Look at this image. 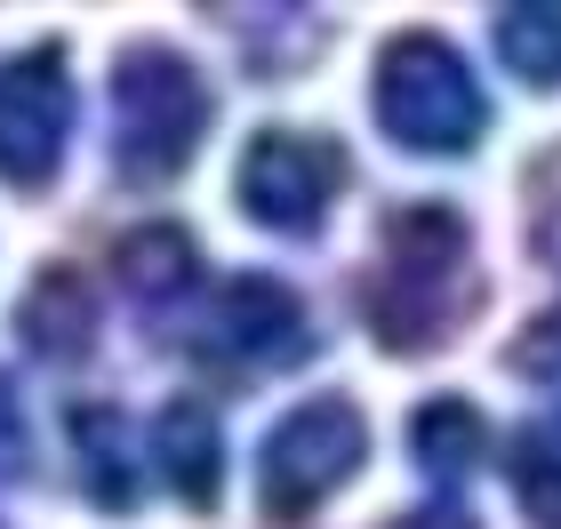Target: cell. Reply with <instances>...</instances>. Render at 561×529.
<instances>
[{
	"label": "cell",
	"instance_id": "9c48e42d",
	"mask_svg": "<svg viewBox=\"0 0 561 529\" xmlns=\"http://www.w3.org/2000/svg\"><path fill=\"white\" fill-rule=\"evenodd\" d=\"M72 441H81V473L96 490V506H137V465H129V425L121 410H72Z\"/></svg>",
	"mask_w": 561,
	"mask_h": 529
},
{
	"label": "cell",
	"instance_id": "30bf717a",
	"mask_svg": "<svg viewBox=\"0 0 561 529\" xmlns=\"http://www.w3.org/2000/svg\"><path fill=\"white\" fill-rule=\"evenodd\" d=\"M497 57L538 89H561V0H529V9L497 16Z\"/></svg>",
	"mask_w": 561,
	"mask_h": 529
},
{
	"label": "cell",
	"instance_id": "52a82bcc",
	"mask_svg": "<svg viewBox=\"0 0 561 529\" xmlns=\"http://www.w3.org/2000/svg\"><path fill=\"white\" fill-rule=\"evenodd\" d=\"M305 345H313L305 306L280 281H265V273L225 281L193 321V353L201 361H225V369H289Z\"/></svg>",
	"mask_w": 561,
	"mask_h": 529
},
{
	"label": "cell",
	"instance_id": "9a60e30c",
	"mask_svg": "<svg viewBox=\"0 0 561 529\" xmlns=\"http://www.w3.org/2000/svg\"><path fill=\"white\" fill-rule=\"evenodd\" d=\"M514 369H529V377H546V386H561V313H546L538 330L514 345Z\"/></svg>",
	"mask_w": 561,
	"mask_h": 529
},
{
	"label": "cell",
	"instance_id": "8fae6325",
	"mask_svg": "<svg viewBox=\"0 0 561 529\" xmlns=\"http://www.w3.org/2000/svg\"><path fill=\"white\" fill-rule=\"evenodd\" d=\"M505 473H514L522 514L538 529H561V425H529V434H514Z\"/></svg>",
	"mask_w": 561,
	"mask_h": 529
},
{
	"label": "cell",
	"instance_id": "e0dca14e",
	"mask_svg": "<svg viewBox=\"0 0 561 529\" xmlns=\"http://www.w3.org/2000/svg\"><path fill=\"white\" fill-rule=\"evenodd\" d=\"M401 529H481L473 514H457V506H425V514H410Z\"/></svg>",
	"mask_w": 561,
	"mask_h": 529
},
{
	"label": "cell",
	"instance_id": "ba28073f",
	"mask_svg": "<svg viewBox=\"0 0 561 529\" xmlns=\"http://www.w3.org/2000/svg\"><path fill=\"white\" fill-rule=\"evenodd\" d=\"M152 458H161V482L185 497L193 514L217 506V482H225V449H217V410H201V401H169L161 425H152Z\"/></svg>",
	"mask_w": 561,
	"mask_h": 529
},
{
	"label": "cell",
	"instance_id": "7c38bea8",
	"mask_svg": "<svg viewBox=\"0 0 561 529\" xmlns=\"http://www.w3.org/2000/svg\"><path fill=\"white\" fill-rule=\"evenodd\" d=\"M410 441H417L425 473H466L481 458V441H490V425H481L473 401H425L417 425H410Z\"/></svg>",
	"mask_w": 561,
	"mask_h": 529
},
{
	"label": "cell",
	"instance_id": "7a4b0ae2",
	"mask_svg": "<svg viewBox=\"0 0 561 529\" xmlns=\"http://www.w3.org/2000/svg\"><path fill=\"white\" fill-rule=\"evenodd\" d=\"M369 96H377V120H386L410 153H466V145L481 137V120H490L466 57H457L449 41H433V33L386 41Z\"/></svg>",
	"mask_w": 561,
	"mask_h": 529
},
{
	"label": "cell",
	"instance_id": "2e32d148",
	"mask_svg": "<svg viewBox=\"0 0 561 529\" xmlns=\"http://www.w3.org/2000/svg\"><path fill=\"white\" fill-rule=\"evenodd\" d=\"M24 465V410H16V393L0 386V482Z\"/></svg>",
	"mask_w": 561,
	"mask_h": 529
},
{
	"label": "cell",
	"instance_id": "6da1fadb",
	"mask_svg": "<svg viewBox=\"0 0 561 529\" xmlns=\"http://www.w3.org/2000/svg\"><path fill=\"white\" fill-rule=\"evenodd\" d=\"M473 241L457 209H417L386 217V241H377V273H369V330L386 353H425L442 345L457 321L473 313Z\"/></svg>",
	"mask_w": 561,
	"mask_h": 529
},
{
	"label": "cell",
	"instance_id": "8992f818",
	"mask_svg": "<svg viewBox=\"0 0 561 529\" xmlns=\"http://www.w3.org/2000/svg\"><path fill=\"white\" fill-rule=\"evenodd\" d=\"M72 129V81H65V48H24L0 65V176L9 185H48L65 161Z\"/></svg>",
	"mask_w": 561,
	"mask_h": 529
},
{
	"label": "cell",
	"instance_id": "277c9868",
	"mask_svg": "<svg viewBox=\"0 0 561 529\" xmlns=\"http://www.w3.org/2000/svg\"><path fill=\"white\" fill-rule=\"evenodd\" d=\"M369 458V425L345 393H321V401H297L289 417L265 434L257 449V506L265 521H305L321 497H337Z\"/></svg>",
	"mask_w": 561,
	"mask_h": 529
},
{
	"label": "cell",
	"instance_id": "5b68a950",
	"mask_svg": "<svg viewBox=\"0 0 561 529\" xmlns=\"http://www.w3.org/2000/svg\"><path fill=\"white\" fill-rule=\"evenodd\" d=\"M345 185L337 137H305V129H257L241 153V209L273 225V233H305L329 217V200Z\"/></svg>",
	"mask_w": 561,
	"mask_h": 529
},
{
	"label": "cell",
	"instance_id": "3957f363",
	"mask_svg": "<svg viewBox=\"0 0 561 529\" xmlns=\"http://www.w3.org/2000/svg\"><path fill=\"white\" fill-rule=\"evenodd\" d=\"M113 120H121V169L137 185H161L193 161L201 129H209V89L176 48H129L113 72Z\"/></svg>",
	"mask_w": 561,
	"mask_h": 529
},
{
	"label": "cell",
	"instance_id": "4fadbf2b",
	"mask_svg": "<svg viewBox=\"0 0 561 529\" xmlns=\"http://www.w3.org/2000/svg\"><path fill=\"white\" fill-rule=\"evenodd\" d=\"M185 273H193V241L176 233V225H152V233H129V241H121V281L145 289V297H169Z\"/></svg>",
	"mask_w": 561,
	"mask_h": 529
},
{
	"label": "cell",
	"instance_id": "5bb4252c",
	"mask_svg": "<svg viewBox=\"0 0 561 529\" xmlns=\"http://www.w3.org/2000/svg\"><path fill=\"white\" fill-rule=\"evenodd\" d=\"M24 330H33L41 353H81V330H89V297H81V281H72V273H48L41 297L24 306Z\"/></svg>",
	"mask_w": 561,
	"mask_h": 529
}]
</instances>
